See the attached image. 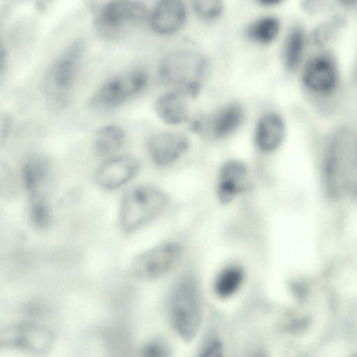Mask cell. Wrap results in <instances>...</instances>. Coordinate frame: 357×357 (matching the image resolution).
I'll list each match as a JSON object with an SVG mask.
<instances>
[{
  "mask_svg": "<svg viewBox=\"0 0 357 357\" xmlns=\"http://www.w3.org/2000/svg\"><path fill=\"white\" fill-rule=\"evenodd\" d=\"M187 135L179 132L165 131L152 135L147 150L152 161L158 166L169 165L179 159L189 149Z\"/></svg>",
  "mask_w": 357,
  "mask_h": 357,
  "instance_id": "cell-11",
  "label": "cell"
},
{
  "mask_svg": "<svg viewBox=\"0 0 357 357\" xmlns=\"http://www.w3.org/2000/svg\"><path fill=\"white\" fill-rule=\"evenodd\" d=\"M243 280V272L241 268L235 266L226 267L215 280V292L220 298H229L239 289Z\"/></svg>",
  "mask_w": 357,
  "mask_h": 357,
  "instance_id": "cell-20",
  "label": "cell"
},
{
  "mask_svg": "<svg viewBox=\"0 0 357 357\" xmlns=\"http://www.w3.org/2000/svg\"><path fill=\"white\" fill-rule=\"evenodd\" d=\"M222 351V347L220 342H212L206 346L202 351V356H220Z\"/></svg>",
  "mask_w": 357,
  "mask_h": 357,
  "instance_id": "cell-24",
  "label": "cell"
},
{
  "mask_svg": "<svg viewBox=\"0 0 357 357\" xmlns=\"http://www.w3.org/2000/svg\"><path fill=\"white\" fill-rule=\"evenodd\" d=\"M148 81V74L142 69H134L116 75L94 92L89 105L96 111L112 109L143 91Z\"/></svg>",
  "mask_w": 357,
  "mask_h": 357,
  "instance_id": "cell-6",
  "label": "cell"
},
{
  "mask_svg": "<svg viewBox=\"0 0 357 357\" xmlns=\"http://www.w3.org/2000/svg\"><path fill=\"white\" fill-rule=\"evenodd\" d=\"M285 126L282 117L275 113H268L259 120L255 130V143L265 153L278 149L283 142Z\"/></svg>",
  "mask_w": 357,
  "mask_h": 357,
  "instance_id": "cell-15",
  "label": "cell"
},
{
  "mask_svg": "<svg viewBox=\"0 0 357 357\" xmlns=\"http://www.w3.org/2000/svg\"><path fill=\"white\" fill-rule=\"evenodd\" d=\"M149 13L139 1L116 0L95 13L93 28L100 38L117 41L134 27L148 22Z\"/></svg>",
  "mask_w": 357,
  "mask_h": 357,
  "instance_id": "cell-4",
  "label": "cell"
},
{
  "mask_svg": "<svg viewBox=\"0 0 357 357\" xmlns=\"http://www.w3.org/2000/svg\"><path fill=\"white\" fill-rule=\"evenodd\" d=\"M168 203L167 195L158 188L139 185L123 196L119 209V223L126 233L143 227L159 216Z\"/></svg>",
  "mask_w": 357,
  "mask_h": 357,
  "instance_id": "cell-3",
  "label": "cell"
},
{
  "mask_svg": "<svg viewBox=\"0 0 357 357\" xmlns=\"http://www.w3.org/2000/svg\"><path fill=\"white\" fill-rule=\"evenodd\" d=\"M114 1L116 0H84L86 6L94 13Z\"/></svg>",
  "mask_w": 357,
  "mask_h": 357,
  "instance_id": "cell-25",
  "label": "cell"
},
{
  "mask_svg": "<svg viewBox=\"0 0 357 357\" xmlns=\"http://www.w3.org/2000/svg\"><path fill=\"white\" fill-rule=\"evenodd\" d=\"M259 5L271 7L279 4L282 0H255Z\"/></svg>",
  "mask_w": 357,
  "mask_h": 357,
  "instance_id": "cell-26",
  "label": "cell"
},
{
  "mask_svg": "<svg viewBox=\"0 0 357 357\" xmlns=\"http://www.w3.org/2000/svg\"><path fill=\"white\" fill-rule=\"evenodd\" d=\"M244 117L243 106L238 102H231L208 116L195 119L190 126L193 131L205 138L219 139L236 131L242 124Z\"/></svg>",
  "mask_w": 357,
  "mask_h": 357,
  "instance_id": "cell-9",
  "label": "cell"
},
{
  "mask_svg": "<svg viewBox=\"0 0 357 357\" xmlns=\"http://www.w3.org/2000/svg\"><path fill=\"white\" fill-rule=\"evenodd\" d=\"M210 68L208 57L202 52L188 48L166 54L158 66L161 82L173 91L195 98L200 92Z\"/></svg>",
  "mask_w": 357,
  "mask_h": 357,
  "instance_id": "cell-1",
  "label": "cell"
},
{
  "mask_svg": "<svg viewBox=\"0 0 357 357\" xmlns=\"http://www.w3.org/2000/svg\"><path fill=\"white\" fill-rule=\"evenodd\" d=\"M181 257L182 248L179 244H160L137 256L130 265L129 272L138 280H156L174 269Z\"/></svg>",
  "mask_w": 357,
  "mask_h": 357,
  "instance_id": "cell-7",
  "label": "cell"
},
{
  "mask_svg": "<svg viewBox=\"0 0 357 357\" xmlns=\"http://www.w3.org/2000/svg\"><path fill=\"white\" fill-rule=\"evenodd\" d=\"M141 352L144 356L151 357H163L169 355L168 346L160 339H153L147 342L142 347Z\"/></svg>",
  "mask_w": 357,
  "mask_h": 357,
  "instance_id": "cell-23",
  "label": "cell"
},
{
  "mask_svg": "<svg viewBox=\"0 0 357 357\" xmlns=\"http://www.w3.org/2000/svg\"><path fill=\"white\" fill-rule=\"evenodd\" d=\"M279 19L271 15L259 16L250 21L243 30L244 36L259 45H268L275 40L280 31Z\"/></svg>",
  "mask_w": 357,
  "mask_h": 357,
  "instance_id": "cell-18",
  "label": "cell"
},
{
  "mask_svg": "<svg viewBox=\"0 0 357 357\" xmlns=\"http://www.w3.org/2000/svg\"><path fill=\"white\" fill-rule=\"evenodd\" d=\"M140 163L134 156L121 155L105 160L96 173L97 184L106 190H114L132 179L139 172Z\"/></svg>",
  "mask_w": 357,
  "mask_h": 357,
  "instance_id": "cell-12",
  "label": "cell"
},
{
  "mask_svg": "<svg viewBox=\"0 0 357 357\" xmlns=\"http://www.w3.org/2000/svg\"><path fill=\"white\" fill-rule=\"evenodd\" d=\"M250 187L248 167L243 162L233 160L222 166L217 185V196L221 203L231 202Z\"/></svg>",
  "mask_w": 357,
  "mask_h": 357,
  "instance_id": "cell-13",
  "label": "cell"
},
{
  "mask_svg": "<svg viewBox=\"0 0 357 357\" xmlns=\"http://www.w3.org/2000/svg\"><path fill=\"white\" fill-rule=\"evenodd\" d=\"M50 174L49 162L41 157L29 159L23 165L22 178L28 199L47 197L44 188Z\"/></svg>",
  "mask_w": 357,
  "mask_h": 357,
  "instance_id": "cell-16",
  "label": "cell"
},
{
  "mask_svg": "<svg viewBox=\"0 0 357 357\" xmlns=\"http://www.w3.org/2000/svg\"><path fill=\"white\" fill-rule=\"evenodd\" d=\"M303 36L298 29H294L288 33L283 46V59L286 67L295 68L302 56L303 50Z\"/></svg>",
  "mask_w": 357,
  "mask_h": 357,
  "instance_id": "cell-21",
  "label": "cell"
},
{
  "mask_svg": "<svg viewBox=\"0 0 357 357\" xmlns=\"http://www.w3.org/2000/svg\"><path fill=\"white\" fill-rule=\"evenodd\" d=\"M188 13L183 0H158L150 10L148 23L155 34L169 37L184 27Z\"/></svg>",
  "mask_w": 357,
  "mask_h": 357,
  "instance_id": "cell-10",
  "label": "cell"
},
{
  "mask_svg": "<svg viewBox=\"0 0 357 357\" xmlns=\"http://www.w3.org/2000/svg\"><path fill=\"white\" fill-rule=\"evenodd\" d=\"M189 4L194 14L206 22L216 21L225 10L224 0H189Z\"/></svg>",
  "mask_w": 357,
  "mask_h": 357,
  "instance_id": "cell-22",
  "label": "cell"
},
{
  "mask_svg": "<svg viewBox=\"0 0 357 357\" xmlns=\"http://www.w3.org/2000/svg\"><path fill=\"white\" fill-rule=\"evenodd\" d=\"M185 94L171 91L158 98L154 108L158 117L165 123L178 125L188 119V105Z\"/></svg>",
  "mask_w": 357,
  "mask_h": 357,
  "instance_id": "cell-17",
  "label": "cell"
},
{
  "mask_svg": "<svg viewBox=\"0 0 357 357\" xmlns=\"http://www.w3.org/2000/svg\"><path fill=\"white\" fill-rule=\"evenodd\" d=\"M170 322L181 339L190 342L197 335L202 323L200 300L195 283L186 278L172 289L167 301Z\"/></svg>",
  "mask_w": 357,
  "mask_h": 357,
  "instance_id": "cell-5",
  "label": "cell"
},
{
  "mask_svg": "<svg viewBox=\"0 0 357 357\" xmlns=\"http://www.w3.org/2000/svg\"><path fill=\"white\" fill-rule=\"evenodd\" d=\"M337 73L333 63L326 58L319 57L309 61L303 73V82L311 91L319 93H329L336 86Z\"/></svg>",
  "mask_w": 357,
  "mask_h": 357,
  "instance_id": "cell-14",
  "label": "cell"
},
{
  "mask_svg": "<svg viewBox=\"0 0 357 357\" xmlns=\"http://www.w3.org/2000/svg\"><path fill=\"white\" fill-rule=\"evenodd\" d=\"M126 135L121 127L110 124L100 128L93 140L95 154L105 157L117 152L122 146Z\"/></svg>",
  "mask_w": 357,
  "mask_h": 357,
  "instance_id": "cell-19",
  "label": "cell"
},
{
  "mask_svg": "<svg viewBox=\"0 0 357 357\" xmlns=\"http://www.w3.org/2000/svg\"><path fill=\"white\" fill-rule=\"evenodd\" d=\"M83 50L82 41L73 42L47 70L42 89L46 106L52 112H60L68 106Z\"/></svg>",
  "mask_w": 357,
  "mask_h": 357,
  "instance_id": "cell-2",
  "label": "cell"
},
{
  "mask_svg": "<svg viewBox=\"0 0 357 357\" xmlns=\"http://www.w3.org/2000/svg\"><path fill=\"white\" fill-rule=\"evenodd\" d=\"M54 340V335L50 329L34 323L13 324L0 331L1 349L43 354L51 350Z\"/></svg>",
  "mask_w": 357,
  "mask_h": 357,
  "instance_id": "cell-8",
  "label": "cell"
}]
</instances>
